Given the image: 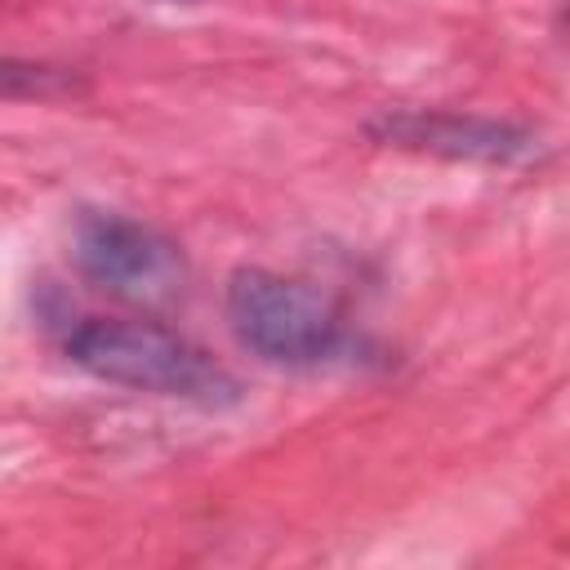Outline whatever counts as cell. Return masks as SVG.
<instances>
[{"instance_id":"6da1fadb","label":"cell","mask_w":570,"mask_h":570,"mask_svg":"<svg viewBox=\"0 0 570 570\" xmlns=\"http://www.w3.org/2000/svg\"><path fill=\"white\" fill-rule=\"evenodd\" d=\"M227 325L249 356L281 370L312 374L365 356V338L321 289L267 267H240L227 281Z\"/></svg>"},{"instance_id":"7a4b0ae2","label":"cell","mask_w":570,"mask_h":570,"mask_svg":"<svg viewBox=\"0 0 570 570\" xmlns=\"http://www.w3.org/2000/svg\"><path fill=\"white\" fill-rule=\"evenodd\" d=\"M62 352L76 370L151 392V396H174V401H196V405H227L236 401V379L187 334L160 325V321H107L89 316L76 330H67Z\"/></svg>"},{"instance_id":"3957f363","label":"cell","mask_w":570,"mask_h":570,"mask_svg":"<svg viewBox=\"0 0 570 570\" xmlns=\"http://www.w3.org/2000/svg\"><path fill=\"white\" fill-rule=\"evenodd\" d=\"M71 263L89 285L125 303H169L174 294H183V281H187L183 249L165 232L138 218H125L116 209L76 214Z\"/></svg>"},{"instance_id":"277c9868","label":"cell","mask_w":570,"mask_h":570,"mask_svg":"<svg viewBox=\"0 0 570 570\" xmlns=\"http://www.w3.org/2000/svg\"><path fill=\"white\" fill-rule=\"evenodd\" d=\"M374 134L410 151H432L445 160H481V165H517L534 151L530 129L463 111H396L383 116Z\"/></svg>"},{"instance_id":"5b68a950","label":"cell","mask_w":570,"mask_h":570,"mask_svg":"<svg viewBox=\"0 0 570 570\" xmlns=\"http://www.w3.org/2000/svg\"><path fill=\"white\" fill-rule=\"evenodd\" d=\"M566 18H570V13H566Z\"/></svg>"}]
</instances>
